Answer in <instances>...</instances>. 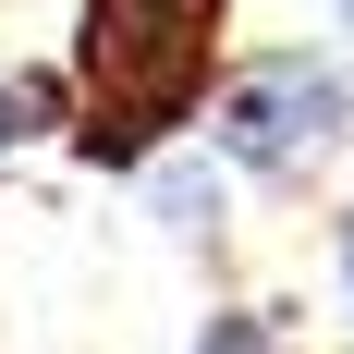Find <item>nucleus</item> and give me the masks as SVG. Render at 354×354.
Returning <instances> with one entry per match:
<instances>
[{
  "label": "nucleus",
  "mask_w": 354,
  "mask_h": 354,
  "mask_svg": "<svg viewBox=\"0 0 354 354\" xmlns=\"http://www.w3.org/2000/svg\"><path fill=\"white\" fill-rule=\"evenodd\" d=\"M220 12L232 0H73V122L62 147L86 171H147L171 135H196L220 73Z\"/></svg>",
  "instance_id": "f257e3e1"
},
{
  "label": "nucleus",
  "mask_w": 354,
  "mask_h": 354,
  "mask_svg": "<svg viewBox=\"0 0 354 354\" xmlns=\"http://www.w3.org/2000/svg\"><path fill=\"white\" fill-rule=\"evenodd\" d=\"M208 147L232 159V183L306 196L354 159V49H245L208 73Z\"/></svg>",
  "instance_id": "f03ea898"
},
{
  "label": "nucleus",
  "mask_w": 354,
  "mask_h": 354,
  "mask_svg": "<svg viewBox=\"0 0 354 354\" xmlns=\"http://www.w3.org/2000/svg\"><path fill=\"white\" fill-rule=\"evenodd\" d=\"M73 122V73L37 62V73H0V183H12V159H25L37 135H62Z\"/></svg>",
  "instance_id": "7ed1b4c3"
},
{
  "label": "nucleus",
  "mask_w": 354,
  "mask_h": 354,
  "mask_svg": "<svg viewBox=\"0 0 354 354\" xmlns=\"http://www.w3.org/2000/svg\"><path fill=\"white\" fill-rule=\"evenodd\" d=\"M281 330L257 318V306H208V330H196V354H269Z\"/></svg>",
  "instance_id": "20e7f679"
},
{
  "label": "nucleus",
  "mask_w": 354,
  "mask_h": 354,
  "mask_svg": "<svg viewBox=\"0 0 354 354\" xmlns=\"http://www.w3.org/2000/svg\"><path fill=\"white\" fill-rule=\"evenodd\" d=\"M330 281H342V342H354V208L330 220Z\"/></svg>",
  "instance_id": "39448f33"
},
{
  "label": "nucleus",
  "mask_w": 354,
  "mask_h": 354,
  "mask_svg": "<svg viewBox=\"0 0 354 354\" xmlns=\"http://www.w3.org/2000/svg\"><path fill=\"white\" fill-rule=\"evenodd\" d=\"M330 25H342V49H354V0H330Z\"/></svg>",
  "instance_id": "423d86ee"
},
{
  "label": "nucleus",
  "mask_w": 354,
  "mask_h": 354,
  "mask_svg": "<svg viewBox=\"0 0 354 354\" xmlns=\"http://www.w3.org/2000/svg\"><path fill=\"white\" fill-rule=\"evenodd\" d=\"M269 354H306V342H269Z\"/></svg>",
  "instance_id": "0eeeda50"
}]
</instances>
